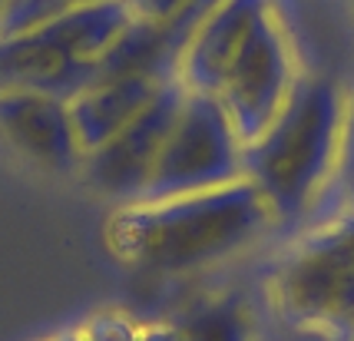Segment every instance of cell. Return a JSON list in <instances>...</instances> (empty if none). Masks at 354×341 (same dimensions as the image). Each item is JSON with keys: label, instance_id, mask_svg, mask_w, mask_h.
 <instances>
[{"label": "cell", "instance_id": "3957f363", "mask_svg": "<svg viewBox=\"0 0 354 341\" xmlns=\"http://www.w3.org/2000/svg\"><path fill=\"white\" fill-rule=\"evenodd\" d=\"M298 77H301V63L288 37V27L278 14L275 0H268L252 20L229 66V77L218 90V103L229 113L232 129L242 146L255 142L272 126L285 100L292 96Z\"/></svg>", "mask_w": 354, "mask_h": 341}, {"label": "cell", "instance_id": "7a4b0ae2", "mask_svg": "<svg viewBox=\"0 0 354 341\" xmlns=\"http://www.w3.org/2000/svg\"><path fill=\"white\" fill-rule=\"evenodd\" d=\"M344 109V83L328 73L301 70L272 126L255 142L242 146V172L265 196L275 225L308 219L318 196L331 183L338 166Z\"/></svg>", "mask_w": 354, "mask_h": 341}, {"label": "cell", "instance_id": "277c9868", "mask_svg": "<svg viewBox=\"0 0 354 341\" xmlns=\"http://www.w3.org/2000/svg\"><path fill=\"white\" fill-rule=\"evenodd\" d=\"M239 179H245L242 142L232 129L225 107L212 93H189L139 202L205 192Z\"/></svg>", "mask_w": 354, "mask_h": 341}, {"label": "cell", "instance_id": "9a60e30c", "mask_svg": "<svg viewBox=\"0 0 354 341\" xmlns=\"http://www.w3.org/2000/svg\"><path fill=\"white\" fill-rule=\"evenodd\" d=\"M136 341H183V335H179V328L172 325V322H156V325L139 328Z\"/></svg>", "mask_w": 354, "mask_h": 341}, {"label": "cell", "instance_id": "5bb4252c", "mask_svg": "<svg viewBox=\"0 0 354 341\" xmlns=\"http://www.w3.org/2000/svg\"><path fill=\"white\" fill-rule=\"evenodd\" d=\"M126 3H129L133 17H139V20L166 24V20H172V17L183 10L189 0H126Z\"/></svg>", "mask_w": 354, "mask_h": 341}, {"label": "cell", "instance_id": "2e32d148", "mask_svg": "<svg viewBox=\"0 0 354 341\" xmlns=\"http://www.w3.org/2000/svg\"><path fill=\"white\" fill-rule=\"evenodd\" d=\"M53 341H86V338H83V331H80V328H70V331H63V335H57Z\"/></svg>", "mask_w": 354, "mask_h": 341}, {"label": "cell", "instance_id": "8992f818", "mask_svg": "<svg viewBox=\"0 0 354 341\" xmlns=\"http://www.w3.org/2000/svg\"><path fill=\"white\" fill-rule=\"evenodd\" d=\"M275 302L285 318L315 328L341 325L351 331L354 322V268L335 259L315 239H305L292 259H285L275 275Z\"/></svg>", "mask_w": 354, "mask_h": 341}, {"label": "cell", "instance_id": "e0dca14e", "mask_svg": "<svg viewBox=\"0 0 354 341\" xmlns=\"http://www.w3.org/2000/svg\"><path fill=\"white\" fill-rule=\"evenodd\" d=\"M3 3H7V0H0V10H3Z\"/></svg>", "mask_w": 354, "mask_h": 341}, {"label": "cell", "instance_id": "8fae6325", "mask_svg": "<svg viewBox=\"0 0 354 341\" xmlns=\"http://www.w3.org/2000/svg\"><path fill=\"white\" fill-rule=\"evenodd\" d=\"M172 325L183 341H259L255 318L242 292H212L189 302Z\"/></svg>", "mask_w": 354, "mask_h": 341}, {"label": "cell", "instance_id": "ba28073f", "mask_svg": "<svg viewBox=\"0 0 354 341\" xmlns=\"http://www.w3.org/2000/svg\"><path fill=\"white\" fill-rule=\"evenodd\" d=\"M265 3L268 0H222L202 20L179 60V80L189 86V93L218 96L222 83L229 77L232 60Z\"/></svg>", "mask_w": 354, "mask_h": 341}, {"label": "cell", "instance_id": "4fadbf2b", "mask_svg": "<svg viewBox=\"0 0 354 341\" xmlns=\"http://www.w3.org/2000/svg\"><path fill=\"white\" fill-rule=\"evenodd\" d=\"M139 328L142 325L123 311H96L80 325V331L86 341H136Z\"/></svg>", "mask_w": 354, "mask_h": 341}, {"label": "cell", "instance_id": "5b68a950", "mask_svg": "<svg viewBox=\"0 0 354 341\" xmlns=\"http://www.w3.org/2000/svg\"><path fill=\"white\" fill-rule=\"evenodd\" d=\"M189 86L179 77L166 80L156 96L149 100V107L139 113L129 126H123L109 142H103L100 149H93L83 159V176L100 196L116 199L129 205L139 202V196L146 192L153 169L159 163V153L169 140L172 126L179 120Z\"/></svg>", "mask_w": 354, "mask_h": 341}, {"label": "cell", "instance_id": "52a82bcc", "mask_svg": "<svg viewBox=\"0 0 354 341\" xmlns=\"http://www.w3.org/2000/svg\"><path fill=\"white\" fill-rule=\"evenodd\" d=\"M0 136L27 163L53 176H73L86 159L70 103L37 90L0 86Z\"/></svg>", "mask_w": 354, "mask_h": 341}, {"label": "cell", "instance_id": "30bf717a", "mask_svg": "<svg viewBox=\"0 0 354 341\" xmlns=\"http://www.w3.org/2000/svg\"><path fill=\"white\" fill-rule=\"evenodd\" d=\"M162 83L146 77V73H129V77L103 80L90 90H83L77 100H70V116H73L83 153L90 156L93 149H100L103 142L113 140L123 126L133 123L149 107V100Z\"/></svg>", "mask_w": 354, "mask_h": 341}, {"label": "cell", "instance_id": "6da1fadb", "mask_svg": "<svg viewBox=\"0 0 354 341\" xmlns=\"http://www.w3.org/2000/svg\"><path fill=\"white\" fill-rule=\"evenodd\" d=\"M275 225L268 202L248 179L159 202L120 205L106 225L113 255L159 275L202 272L245 252Z\"/></svg>", "mask_w": 354, "mask_h": 341}, {"label": "cell", "instance_id": "7c38bea8", "mask_svg": "<svg viewBox=\"0 0 354 341\" xmlns=\"http://www.w3.org/2000/svg\"><path fill=\"white\" fill-rule=\"evenodd\" d=\"M328 209V222L354 212V90H348V109H344V126H341V149H338V166H335V176L331 183L324 186V192L318 196L315 209L308 212V219L322 216Z\"/></svg>", "mask_w": 354, "mask_h": 341}, {"label": "cell", "instance_id": "9c48e42d", "mask_svg": "<svg viewBox=\"0 0 354 341\" xmlns=\"http://www.w3.org/2000/svg\"><path fill=\"white\" fill-rule=\"evenodd\" d=\"M136 17H133L126 0H96V3L63 10L60 17L46 20L44 27L30 30L27 37L37 47L50 50L63 60L96 63L123 37V30Z\"/></svg>", "mask_w": 354, "mask_h": 341}]
</instances>
